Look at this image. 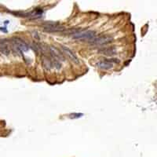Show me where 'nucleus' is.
<instances>
[{"mask_svg":"<svg viewBox=\"0 0 157 157\" xmlns=\"http://www.w3.org/2000/svg\"><path fill=\"white\" fill-rule=\"evenodd\" d=\"M11 48L14 50H17V52L22 53L23 52H27L29 50L28 45L23 41L21 38L18 37H14L10 40Z\"/></svg>","mask_w":157,"mask_h":157,"instance_id":"1","label":"nucleus"},{"mask_svg":"<svg viewBox=\"0 0 157 157\" xmlns=\"http://www.w3.org/2000/svg\"><path fill=\"white\" fill-rule=\"evenodd\" d=\"M72 37L75 39L78 40H85L90 42L92 39L96 37V32L93 31H78L77 32H75L72 34Z\"/></svg>","mask_w":157,"mask_h":157,"instance_id":"2","label":"nucleus"},{"mask_svg":"<svg viewBox=\"0 0 157 157\" xmlns=\"http://www.w3.org/2000/svg\"><path fill=\"white\" fill-rule=\"evenodd\" d=\"M112 41H113V38L112 36L108 35H104L101 36L94 37L90 41V43L95 46H105L108 43H111Z\"/></svg>","mask_w":157,"mask_h":157,"instance_id":"3","label":"nucleus"},{"mask_svg":"<svg viewBox=\"0 0 157 157\" xmlns=\"http://www.w3.org/2000/svg\"><path fill=\"white\" fill-rule=\"evenodd\" d=\"M44 31L47 32H59L65 31V28L56 22H46L43 25Z\"/></svg>","mask_w":157,"mask_h":157,"instance_id":"4","label":"nucleus"},{"mask_svg":"<svg viewBox=\"0 0 157 157\" xmlns=\"http://www.w3.org/2000/svg\"><path fill=\"white\" fill-rule=\"evenodd\" d=\"M49 53H50V56L55 59L56 61L61 62V61H65V57L63 56V54L60 52L57 48H56L55 46H50L49 49Z\"/></svg>","mask_w":157,"mask_h":157,"instance_id":"5","label":"nucleus"},{"mask_svg":"<svg viewBox=\"0 0 157 157\" xmlns=\"http://www.w3.org/2000/svg\"><path fill=\"white\" fill-rule=\"evenodd\" d=\"M61 50L64 52V53L68 57V59L71 61H72L73 63H75L76 65H78V63H80V61H78V59L76 57V55L68 47H67L65 46H61Z\"/></svg>","mask_w":157,"mask_h":157,"instance_id":"6","label":"nucleus"},{"mask_svg":"<svg viewBox=\"0 0 157 157\" xmlns=\"http://www.w3.org/2000/svg\"><path fill=\"white\" fill-rule=\"evenodd\" d=\"M10 41H7L6 39L0 40V53L4 55H9L10 53Z\"/></svg>","mask_w":157,"mask_h":157,"instance_id":"7","label":"nucleus"},{"mask_svg":"<svg viewBox=\"0 0 157 157\" xmlns=\"http://www.w3.org/2000/svg\"><path fill=\"white\" fill-rule=\"evenodd\" d=\"M97 66L101 68V69H104V70H108V69H111L113 67V64L109 62L107 59H105L104 61H99L97 63Z\"/></svg>","mask_w":157,"mask_h":157,"instance_id":"8","label":"nucleus"},{"mask_svg":"<svg viewBox=\"0 0 157 157\" xmlns=\"http://www.w3.org/2000/svg\"><path fill=\"white\" fill-rule=\"evenodd\" d=\"M98 52L106 56H112L116 53V50L114 47H104L99 50Z\"/></svg>","mask_w":157,"mask_h":157,"instance_id":"9","label":"nucleus"},{"mask_svg":"<svg viewBox=\"0 0 157 157\" xmlns=\"http://www.w3.org/2000/svg\"><path fill=\"white\" fill-rule=\"evenodd\" d=\"M83 115V113H72L69 115V117L71 119H78V118H80Z\"/></svg>","mask_w":157,"mask_h":157,"instance_id":"10","label":"nucleus"},{"mask_svg":"<svg viewBox=\"0 0 157 157\" xmlns=\"http://www.w3.org/2000/svg\"><path fill=\"white\" fill-rule=\"evenodd\" d=\"M0 31H2V32H5V33L7 32V30L6 29V28H3V27L0 28Z\"/></svg>","mask_w":157,"mask_h":157,"instance_id":"11","label":"nucleus"},{"mask_svg":"<svg viewBox=\"0 0 157 157\" xmlns=\"http://www.w3.org/2000/svg\"><path fill=\"white\" fill-rule=\"evenodd\" d=\"M8 23H9V21H5V24H6V25H7V24H8Z\"/></svg>","mask_w":157,"mask_h":157,"instance_id":"12","label":"nucleus"}]
</instances>
